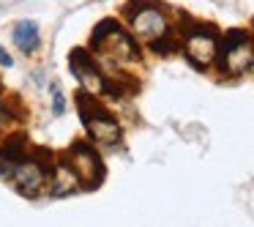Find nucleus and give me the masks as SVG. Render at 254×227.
<instances>
[{
	"label": "nucleus",
	"mask_w": 254,
	"mask_h": 227,
	"mask_svg": "<svg viewBox=\"0 0 254 227\" xmlns=\"http://www.w3.org/2000/svg\"><path fill=\"white\" fill-rule=\"evenodd\" d=\"M123 17L131 28V36L145 41V44H153V41L172 33L170 14L156 0H134V3L123 6Z\"/></svg>",
	"instance_id": "1"
},
{
	"label": "nucleus",
	"mask_w": 254,
	"mask_h": 227,
	"mask_svg": "<svg viewBox=\"0 0 254 227\" xmlns=\"http://www.w3.org/2000/svg\"><path fill=\"white\" fill-rule=\"evenodd\" d=\"M77 107H79V115H82V123L88 129V137L93 143L104 145V148H112L123 140V129L110 112L101 107V101L96 99V93L90 90H79L77 93Z\"/></svg>",
	"instance_id": "2"
},
{
	"label": "nucleus",
	"mask_w": 254,
	"mask_h": 227,
	"mask_svg": "<svg viewBox=\"0 0 254 227\" xmlns=\"http://www.w3.org/2000/svg\"><path fill=\"white\" fill-rule=\"evenodd\" d=\"M219 47H221V33L213 25H189L181 39V50L186 61L197 69H210L219 61Z\"/></svg>",
	"instance_id": "3"
},
{
	"label": "nucleus",
	"mask_w": 254,
	"mask_h": 227,
	"mask_svg": "<svg viewBox=\"0 0 254 227\" xmlns=\"http://www.w3.org/2000/svg\"><path fill=\"white\" fill-rule=\"evenodd\" d=\"M219 69L227 74H243L249 66L254 63V44H252V33L241 28H232L221 36V47H219Z\"/></svg>",
	"instance_id": "4"
},
{
	"label": "nucleus",
	"mask_w": 254,
	"mask_h": 227,
	"mask_svg": "<svg viewBox=\"0 0 254 227\" xmlns=\"http://www.w3.org/2000/svg\"><path fill=\"white\" fill-rule=\"evenodd\" d=\"M68 164L77 170L79 181H82L85 189H99L101 181H104V161H101L99 151L93 145H88L85 140H77L71 148L66 151Z\"/></svg>",
	"instance_id": "5"
},
{
	"label": "nucleus",
	"mask_w": 254,
	"mask_h": 227,
	"mask_svg": "<svg viewBox=\"0 0 254 227\" xmlns=\"http://www.w3.org/2000/svg\"><path fill=\"white\" fill-rule=\"evenodd\" d=\"M8 181L14 183V189H17L22 197L33 200V197H39V194L44 192L47 181H50V170H47L36 156H28V159H22L19 164H14Z\"/></svg>",
	"instance_id": "6"
},
{
	"label": "nucleus",
	"mask_w": 254,
	"mask_h": 227,
	"mask_svg": "<svg viewBox=\"0 0 254 227\" xmlns=\"http://www.w3.org/2000/svg\"><path fill=\"white\" fill-rule=\"evenodd\" d=\"M68 66H71V74L79 79L82 90H90V93H104V69L101 63L93 58L90 50H74L68 55Z\"/></svg>",
	"instance_id": "7"
},
{
	"label": "nucleus",
	"mask_w": 254,
	"mask_h": 227,
	"mask_svg": "<svg viewBox=\"0 0 254 227\" xmlns=\"http://www.w3.org/2000/svg\"><path fill=\"white\" fill-rule=\"evenodd\" d=\"M47 186H50L52 197H68V194H74V192L82 189V181H79L77 170L68 164V159H58L55 164H52V170H50Z\"/></svg>",
	"instance_id": "8"
},
{
	"label": "nucleus",
	"mask_w": 254,
	"mask_h": 227,
	"mask_svg": "<svg viewBox=\"0 0 254 227\" xmlns=\"http://www.w3.org/2000/svg\"><path fill=\"white\" fill-rule=\"evenodd\" d=\"M11 39H14V44H17V50L22 52V55H33L41 47V30L33 19H19L11 28Z\"/></svg>",
	"instance_id": "9"
},
{
	"label": "nucleus",
	"mask_w": 254,
	"mask_h": 227,
	"mask_svg": "<svg viewBox=\"0 0 254 227\" xmlns=\"http://www.w3.org/2000/svg\"><path fill=\"white\" fill-rule=\"evenodd\" d=\"M28 156H30V140L25 132H14L0 143V159L8 161V164H19Z\"/></svg>",
	"instance_id": "10"
},
{
	"label": "nucleus",
	"mask_w": 254,
	"mask_h": 227,
	"mask_svg": "<svg viewBox=\"0 0 254 227\" xmlns=\"http://www.w3.org/2000/svg\"><path fill=\"white\" fill-rule=\"evenodd\" d=\"M19 118V112L14 110V101L11 99H3V93H0V132L8 126V123H14Z\"/></svg>",
	"instance_id": "11"
},
{
	"label": "nucleus",
	"mask_w": 254,
	"mask_h": 227,
	"mask_svg": "<svg viewBox=\"0 0 254 227\" xmlns=\"http://www.w3.org/2000/svg\"><path fill=\"white\" fill-rule=\"evenodd\" d=\"M63 112H66V96H63V90L58 85H52V115L61 118Z\"/></svg>",
	"instance_id": "12"
},
{
	"label": "nucleus",
	"mask_w": 254,
	"mask_h": 227,
	"mask_svg": "<svg viewBox=\"0 0 254 227\" xmlns=\"http://www.w3.org/2000/svg\"><path fill=\"white\" fill-rule=\"evenodd\" d=\"M0 66H3V69H11L14 66V58L3 50V44H0Z\"/></svg>",
	"instance_id": "13"
},
{
	"label": "nucleus",
	"mask_w": 254,
	"mask_h": 227,
	"mask_svg": "<svg viewBox=\"0 0 254 227\" xmlns=\"http://www.w3.org/2000/svg\"><path fill=\"white\" fill-rule=\"evenodd\" d=\"M0 93H3V85H0Z\"/></svg>",
	"instance_id": "14"
},
{
	"label": "nucleus",
	"mask_w": 254,
	"mask_h": 227,
	"mask_svg": "<svg viewBox=\"0 0 254 227\" xmlns=\"http://www.w3.org/2000/svg\"><path fill=\"white\" fill-rule=\"evenodd\" d=\"M101 3H107V0H101Z\"/></svg>",
	"instance_id": "15"
}]
</instances>
